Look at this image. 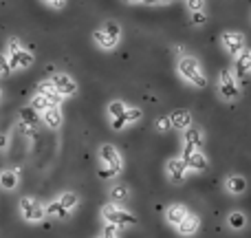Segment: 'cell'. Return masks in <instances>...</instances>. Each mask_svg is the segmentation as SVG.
I'll use <instances>...</instances> for the list:
<instances>
[{
	"label": "cell",
	"instance_id": "obj_8",
	"mask_svg": "<svg viewBox=\"0 0 251 238\" xmlns=\"http://www.w3.org/2000/svg\"><path fill=\"white\" fill-rule=\"evenodd\" d=\"M216 91L218 97L227 104H234L243 97V82L236 78L234 69H223L216 78Z\"/></svg>",
	"mask_w": 251,
	"mask_h": 238
},
{
	"label": "cell",
	"instance_id": "obj_30",
	"mask_svg": "<svg viewBox=\"0 0 251 238\" xmlns=\"http://www.w3.org/2000/svg\"><path fill=\"white\" fill-rule=\"evenodd\" d=\"M49 9H64L66 7V0H42Z\"/></svg>",
	"mask_w": 251,
	"mask_h": 238
},
{
	"label": "cell",
	"instance_id": "obj_20",
	"mask_svg": "<svg viewBox=\"0 0 251 238\" xmlns=\"http://www.w3.org/2000/svg\"><path fill=\"white\" fill-rule=\"evenodd\" d=\"M168 117H170V126H172V130H178V132H183V130H187L190 126H194V117H192V113L190 110H185V108L172 110Z\"/></svg>",
	"mask_w": 251,
	"mask_h": 238
},
{
	"label": "cell",
	"instance_id": "obj_10",
	"mask_svg": "<svg viewBox=\"0 0 251 238\" xmlns=\"http://www.w3.org/2000/svg\"><path fill=\"white\" fill-rule=\"evenodd\" d=\"M18 214H20V218L26 225H40V223H44V218H47L44 203L38 196H29V194L18 201Z\"/></svg>",
	"mask_w": 251,
	"mask_h": 238
},
{
	"label": "cell",
	"instance_id": "obj_23",
	"mask_svg": "<svg viewBox=\"0 0 251 238\" xmlns=\"http://www.w3.org/2000/svg\"><path fill=\"white\" fill-rule=\"evenodd\" d=\"M234 73L240 82L251 75V49H245L238 57H234Z\"/></svg>",
	"mask_w": 251,
	"mask_h": 238
},
{
	"label": "cell",
	"instance_id": "obj_17",
	"mask_svg": "<svg viewBox=\"0 0 251 238\" xmlns=\"http://www.w3.org/2000/svg\"><path fill=\"white\" fill-rule=\"evenodd\" d=\"M223 187H225V192L229 196H243L247 192V179L238 172L227 174L225 181H223Z\"/></svg>",
	"mask_w": 251,
	"mask_h": 238
},
{
	"label": "cell",
	"instance_id": "obj_22",
	"mask_svg": "<svg viewBox=\"0 0 251 238\" xmlns=\"http://www.w3.org/2000/svg\"><path fill=\"white\" fill-rule=\"evenodd\" d=\"M18 121H20V128H22V132H29V134H33L35 132V128L40 126V117H38V113H35L33 108H20V113H18Z\"/></svg>",
	"mask_w": 251,
	"mask_h": 238
},
{
	"label": "cell",
	"instance_id": "obj_14",
	"mask_svg": "<svg viewBox=\"0 0 251 238\" xmlns=\"http://www.w3.org/2000/svg\"><path fill=\"white\" fill-rule=\"evenodd\" d=\"M190 168L185 165V161L181 159V157H172V159H168V163H165V177H168L170 183H174V185H181V183H185L187 179H190Z\"/></svg>",
	"mask_w": 251,
	"mask_h": 238
},
{
	"label": "cell",
	"instance_id": "obj_31",
	"mask_svg": "<svg viewBox=\"0 0 251 238\" xmlns=\"http://www.w3.org/2000/svg\"><path fill=\"white\" fill-rule=\"evenodd\" d=\"M9 143H11V139H9V134L0 132V152H4L9 148Z\"/></svg>",
	"mask_w": 251,
	"mask_h": 238
},
{
	"label": "cell",
	"instance_id": "obj_4",
	"mask_svg": "<svg viewBox=\"0 0 251 238\" xmlns=\"http://www.w3.org/2000/svg\"><path fill=\"white\" fill-rule=\"evenodd\" d=\"M79 196L71 190H64L60 194H55L49 203H44L47 210V218H55V221H69L79 208Z\"/></svg>",
	"mask_w": 251,
	"mask_h": 238
},
{
	"label": "cell",
	"instance_id": "obj_18",
	"mask_svg": "<svg viewBox=\"0 0 251 238\" xmlns=\"http://www.w3.org/2000/svg\"><path fill=\"white\" fill-rule=\"evenodd\" d=\"M20 170L18 168H2L0 170V190L2 192H16L20 187Z\"/></svg>",
	"mask_w": 251,
	"mask_h": 238
},
{
	"label": "cell",
	"instance_id": "obj_6",
	"mask_svg": "<svg viewBox=\"0 0 251 238\" xmlns=\"http://www.w3.org/2000/svg\"><path fill=\"white\" fill-rule=\"evenodd\" d=\"M4 55L9 60V69L13 71H26L35 64V53L22 42L20 38H9L4 44Z\"/></svg>",
	"mask_w": 251,
	"mask_h": 238
},
{
	"label": "cell",
	"instance_id": "obj_1",
	"mask_svg": "<svg viewBox=\"0 0 251 238\" xmlns=\"http://www.w3.org/2000/svg\"><path fill=\"white\" fill-rule=\"evenodd\" d=\"M106 119L115 132H122L130 126H137L143 119V108L128 106L124 100H110L106 104Z\"/></svg>",
	"mask_w": 251,
	"mask_h": 238
},
{
	"label": "cell",
	"instance_id": "obj_12",
	"mask_svg": "<svg viewBox=\"0 0 251 238\" xmlns=\"http://www.w3.org/2000/svg\"><path fill=\"white\" fill-rule=\"evenodd\" d=\"M181 159L185 161V165L190 168L192 174H205L209 170V165H212V161L205 155L203 148H183Z\"/></svg>",
	"mask_w": 251,
	"mask_h": 238
},
{
	"label": "cell",
	"instance_id": "obj_7",
	"mask_svg": "<svg viewBox=\"0 0 251 238\" xmlns=\"http://www.w3.org/2000/svg\"><path fill=\"white\" fill-rule=\"evenodd\" d=\"M122 38H124V29L117 20H106L104 25L93 31V44L104 53L115 51L119 47V42H122Z\"/></svg>",
	"mask_w": 251,
	"mask_h": 238
},
{
	"label": "cell",
	"instance_id": "obj_28",
	"mask_svg": "<svg viewBox=\"0 0 251 238\" xmlns=\"http://www.w3.org/2000/svg\"><path fill=\"white\" fill-rule=\"evenodd\" d=\"M190 20H192V25H196V26H203L205 22H207V13H205V11L190 13Z\"/></svg>",
	"mask_w": 251,
	"mask_h": 238
},
{
	"label": "cell",
	"instance_id": "obj_13",
	"mask_svg": "<svg viewBox=\"0 0 251 238\" xmlns=\"http://www.w3.org/2000/svg\"><path fill=\"white\" fill-rule=\"evenodd\" d=\"M221 47L229 57H238L240 53L247 49V38H245V33L234 31V29L223 31L221 33Z\"/></svg>",
	"mask_w": 251,
	"mask_h": 238
},
{
	"label": "cell",
	"instance_id": "obj_3",
	"mask_svg": "<svg viewBox=\"0 0 251 238\" xmlns=\"http://www.w3.org/2000/svg\"><path fill=\"white\" fill-rule=\"evenodd\" d=\"M176 75L183 84L192 88H205L207 86V75L201 64V60L192 53H181L176 60Z\"/></svg>",
	"mask_w": 251,
	"mask_h": 238
},
{
	"label": "cell",
	"instance_id": "obj_25",
	"mask_svg": "<svg viewBox=\"0 0 251 238\" xmlns=\"http://www.w3.org/2000/svg\"><path fill=\"white\" fill-rule=\"evenodd\" d=\"M108 199L113 201V203H126V201L130 199V190H128V185L115 183V185L108 190Z\"/></svg>",
	"mask_w": 251,
	"mask_h": 238
},
{
	"label": "cell",
	"instance_id": "obj_27",
	"mask_svg": "<svg viewBox=\"0 0 251 238\" xmlns=\"http://www.w3.org/2000/svg\"><path fill=\"white\" fill-rule=\"evenodd\" d=\"M185 7L190 13L196 11H205V0H185Z\"/></svg>",
	"mask_w": 251,
	"mask_h": 238
},
{
	"label": "cell",
	"instance_id": "obj_24",
	"mask_svg": "<svg viewBox=\"0 0 251 238\" xmlns=\"http://www.w3.org/2000/svg\"><path fill=\"white\" fill-rule=\"evenodd\" d=\"M225 223H227V227H229L231 232H243L245 227H247L249 218H247V214H245L243 210H231V212L227 214Z\"/></svg>",
	"mask_w": 251,
	"mask_h": 238
},
{
	"label": "cell",
	"instance_id": "obj_9",
	"mask_svg": "<svg viewBox=\"0 0 251 238\" xmlns=\"http://www.w3.org/2000/svg\"><path fill=\"white\" fill-rule=\"evenodd\" d=\"M62 102L64 100L55 93V88L49 84V79H42V82H38V86H35V93L31 95L29 106L35 113H42V110L53 108V106H62Z\"/></svg>",
	"mask_w": 251,
	"mask_h": 238
},
{
	"label": "cell",
	"instance_id": "obj_32",
	"mask_svg": "<svg viewBox=\"0 0 251 238\" xmlns=\"http://www.w3.org/2000/svg\"><path fill=\"white\" fill-rule=\"evenodd\" d=\"M2 97H4V91H2V86H0V102H2Z\"/></svg>",
	"mask_w": 251,
	"mask_h": 238
},
{
	"label": "cell",
	"instance_id": "obj_16",
	"mask_svg": "<svg viewBox=\"0 0 251 238\" xmlns=\"http://www.w3.org/2000/svg\"><path fill=\"white\" fill-rule=\"evenodd\" d=\"M40 124L49 130H60L64 126V113H62V106H53V108H47L42 113H38Z\"/></svg>",
	"mask_w": 251,
	"mask_h": 238
},
{
	"label": "cell",
	"instance_id": "obj_2",
	"mask_svg": "<svg viewBox=\"0 0 251 238\" xmlns=\"http://www.w3.org/2000/svg\"><path fill=\"white\" fill-rule=\"evenodd\" d=\"M97 170H100L101 181L117 179L126 170V159L115 143H100V148H97Z\"/></svg>",
	"mask_w": 251,
	"mask_h": 238
},
{
	"label": "cell",
	"instance_id": "obj_29",
	"mask_svg": "<svg viewBox=\"0 0 251 238\" xmlns=\"http://www.w3.org/2000/svg\"><path fill=\"white\" fill-rule=\"evenodd\" d=\"M11 73V69H9V60L4 53H0V78H4V75Z\"/></svg>",
	"mask_w": 251,
	"mask_h": 238
},
{
	"label": "cell",
	"instance_id": "obj_19",
	"mask_svg": "<svg viewBox=\"0 0 251 238\" xmlns=\"http://www.w3.org/2000/svg\"><path fill=\"white\" fill-rule=\"evenodd\" d=\"M183 148H205V130L199 126H190L187 130H183L181 139Z\"/></svg>",
	"mask_w": 251,
	"mask_h": 238
},
{
	"label": "cell",
	"instance_id": "obj_21",
	"mask_svg": "<svg viewBox=\"0 0 251 238\" xmlns=\"http://www.w3.org/2000/svg\"><path fill=\"white\" fill-rule=\"evenodd\" d=\"M187 212H190V208H185L183 203H170L168 208H165V212H163L165 223H168V225L174 230V227H176L178 223L187 216Z\"/></svg>",
	"mask_w": 251,
	"mask_h": 238
},
{
	"label": "cell",
	"instance_id": "obj_5",
	"mask_svg": "<svg viewBox=\"0 0 251 238\" xmlns=\"http://www.w3.org/2000/svg\"><path fill=\"white\" fill-rule=\"evenodd\" d=\"M100 218L104 225H113L117 227V230H130V227L139 225V218L134 212H130L128 208H124L122 203H113V201H108L106 205H101L100 210Z\"/></svg>",
	"mask_w": 251,
	"mask_h": 238
},
{
	"label": "cell",
	"instance_id": "obj_15",
	"mask_svg": "<svg viewBox=\"0 0 251 238\" xmlns=\"http://www.w3.org/2000/svg\"><path fill=\"white\" fill-rule=\"evenodd\" d=\"M201 227H203V221H201V216L190 210V212H187V216L183 218V221L178 223L176 227H174V232H176L178 236H183V238H192V236L199 234Z\"/></svg>",
	"mask_w": 251,
	"mask_h": 238
},
{
	"label": "cell",
	"instance_id": "obj_33",
	"mask_svg": "<svg viewBox=\"0 0 251 238\" xmlns=\"http://www.w3.org/2000/svg\"><path fill=\"white\" fill-rule=\"evenodd\" d=\"M95 238H106V236H101V234H100V236H95Z\"/></svg>",
	"mask_w": 251,
	"mask_h": 238
},
{
	"label": "cell",
	"instance_id": "obj_11",
	"mask_svg": "<svg viewBox=\"0 0 251 238\" xmlns=\"http://www.w3.org/2000/svg\"><path fill=\"white\" fill-rule=\"evenodd\" d=\"M49 84L55 88V93L62 97V100H71V97H75L79 93L77 79H75L71 73H64V71L53 73L51 78H49Z\"/></svg>",
	"mask_w": 251,
	"mask_h": 238
},
{
	"label": "cell",
	"instance_id": "obj_26",
	"mask_svg": "<svg viewBox=\"0 0 251 238\" xmlns=\"http://www.w3.org/2000/svg\"><path fill=\"white\" fill-rule=\"evenodd\" d=\"M154 128H156V132H168V130H172L168 115H159V117L154 119Z\"/></svg>",
	"mask_w": 251,
	"mask_h": 238
}]
</instances>
